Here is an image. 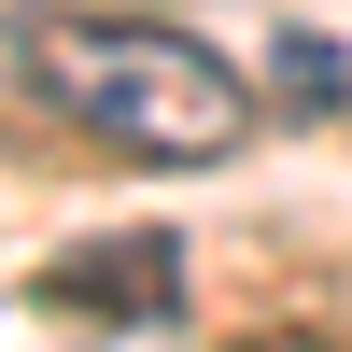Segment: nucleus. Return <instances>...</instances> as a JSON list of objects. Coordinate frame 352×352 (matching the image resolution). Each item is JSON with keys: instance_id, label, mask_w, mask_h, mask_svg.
<instances>
[{"instance_id": "7ed1b4c3", "label": "nucleus", "mask_w": 352, "mask_h": 352, "mask_svg": "<svg viewBox=\"0 0 352 352\" xmlns=\"http://www.w3.org/2000/svg\"><path fill=\"white\" fill-rule=\"evenodd\" d=\"M268 71H282V99H296V113H338V99H352V56L324 43V28H282Z\"/></svg>"}, {"instance_id": "f257e3e1", "label": "nucleus", "mask_w": 352, "mask_h": 352, "mask_svg": "<svg viewBox=\"0 0 352 352\" xmlns=\"http://www.w3.org/2000/svg\"><path fill=\"white\" fill-rule=\"evenodd\" d=\"M14 56H28V85H43L71 127L113 141V155L212 169V155H240V127H254L240 71H226L197 28H155V14H28Z\"/></svg>"}, {"instance_id": "f03ea898", "label": "nucleus", "mask_w": 352, "mask_h": 352, "mask_svg": "<svg viewBox=\"0 0 352 352\" xmlns=\"http://www.w3.org/2000/svg\"><path fill=\"white\" fill-rule=\"evenodd\" d=\"M43 296H56V310H113V324H155V310L184 296V240H169V226H113V240L56 254Z\"/></svg>"}]
</instances>
